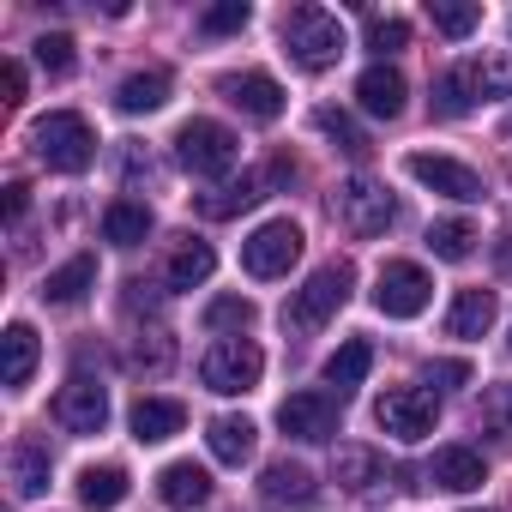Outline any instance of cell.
I'll return each instance as SVG.
<instances>
[{"label":"cell","mask_w":512,"mask_h":512,"mask_svg":"<svg viewBox=\"0 0 512 512\" xmlns=\"http://www.w3.org/2000/svg\"><path fill=\"white\" fill-rule=\"evenodd\" d=\"M350 290H356V266H350V260L320 266V272L284 302V326H290V332H320V326L350 302Z\"/></svg>","instance_id":"obj_1"},{"label":"cell","mask_w":512,"mask_h":512,"mask_svg":"<svg viewBox=\"0 0 512 512\" xmlns=\"http://www.w3.org/2000/svg\"><path fill=\"white\" fill-rule=\"evenodd\" d=\"M284 49H290V61L308 67V73L338 67V55H344V25H338V13H326V7H290V19H284Z\"/></svg>","instance_id":"obj_2"},{"label":"cell","mask_w":512,"mask_h":512,"mask_svg":"<svg viewBox=\"0 0 512 512\" xmlns=\"http://www.w3.org/2000/svg\"><path fill=\"white\" fill-rule=\"evenodd\" d=\"M31 145H37V157H43L49 169H61V175H79V169H91V157H97V133H91V121L73 115V109L43 115V121L31 127Z\"/></svg>","instance_id":"obj_3"},{"label":"cell","mask_w":512,"mask_h":512,"mask_svg":"<svg viewBox=\"0 0 512 512\" xmlns=\"http://www.w3.org/2000/svg\"><path fill=\"white\" fill-rule=\"evenodd\" d=\"M260 374H266V356H260V344H253V338H217V344L205 350V362H199V380H205L217 398L253 392V386H260Z\"/></svg>","instance_id":"obj_4"},{"label":"cell","mask_w":512,"mask_h":512,"mask_svg":"<svg viewBox=\"0 0 512 512\" xmlns=\"http://www.w3.org/2000/svg\"><path fill=\"white\" fill-rule=\"evenodd\" d=\"M175 163H181L187 175H229V169L241 163V139H235L223 121L193 115V121L175 133Z\"/></svg>","instance_id":"obj_5"},{"label":"cell","mask_w":512,"mask_h":512,"mask_svg":"<svg viewBox=\"0 0 512 512\" xmlns=\"http://www.w3.org/2000/svg\"><path fill=\"white\" fill-rule=\"evenodd\" d=\"M338 217H344L350 235L374 241V235H386V229L398 223V199H392L374 175H350V181L338 187Z\"/></svg>","instance_id":"obj_6"},{"label":"cell","mask_w":512,"mask_h":512,"mask_svg":"<svg viewBox=\"0 0 512 512\" xmlns=\"http://www.w3.org/2000/svg\"><path fill=\"white\" fill-rule=\"evenodd\" d=\"M296 260H302V229L290 217H272V223H260V229L241 241V266L253 278H284Z\"/></svg>","instance_id":"obj_7"},{"label":"cell","mask_w":512,"mask_h":512,"mask_svg":"<svg viewBox=\"0 0 512 512\" xmlns=\"http://www.w3.org/2000/svg\"><path fill=\"white\" fill-rule=\"evenodd\" d=\"M428 296H434V278L416 260H386L380 278H374V308L386 320H416L428 308Z\"/></svg>","instance_id":"obj_8"},{"label":"cell","mask_w":512,"mask_h":512,"mask_svg":"<svg viewBox=\"0 0 512 512\" xmlns=\"http://www.w3.org/2000/svg\"><path fill=\"white\" fill-rule=\"evenodd\" d=\"M374 422H380L392 440L416 446L422 434H434V422H440V404H434V392H428V386H392V392L374 404Z\"/></svg>","instance_id":"obj_9"},{"label":"cell","mask_w":512,"mask_h":512,"mask_svg":"<svg viewBox=\"0 0 512 512\" xmlns=\"http://www.w3.org/2000/svg\"><path fill=\"white\" fill-rule=\"evenodd\" d=\"M338 410H344L338 392H290V398L278 404V428H284L290 440H302V446H320V440L338 434Z\"/></svg>","instance_id":"obj_10"},{"label":"cell","mask_w":512,"mask_h":512,"mask_svg":"<svg viewBox=\"0 0 512 512\" xmlns=\"http://www.w3.org/2000/svg\"><path fill=\"white\" fill-rule=\"evenodd\" d=\"M55 422L73 428V434H103V422H109V392H103V380L73 374V380L55 392Z\"/></svg>","instance_id":"obj_11"},{"label":"cell","mask_w":512,"mask_h":512,"mask_svg":"<svg viewBox=\"0 0 512 512\" xmlns=\"http://www.w3.org/2000/svg\"><path fill=\"white\" fill-rule=\"evenodd\" d=\"M428 193H446V199H464V205H476L482 199V175L470 169V163H458V157H434V151H416L410 163H404Z\"/></svg>","instance_id":"obj_12"},{"label":"cell","mask_w":512,"mask_h":512,"mask_svg":"<svg viewBox=\"0 0 512 512\" xmlns=\"http://www.w3.org/2000/svg\"><path fill=\"white\" fill-rule=\"evenodd\" d=\"M217 91H223L247 121H278V115H284V85H278L272 73H229Z\"/></svg>","instance_id":"obj_13"},{"label":"cell","mask_w":512,"mask_h":512,"mask_svg":"<svg viewBox=\"0 0 512 512\" xmlns=\"http://www.w3.org/2000/svg\"><path fill=\"white\" fill-rule=\"evenodd\" d=\"M404 97H410V85H404V73H398L392 61H374V67L356 79V103H362L374 121H398V115H404Z\"/></svg>","instance_id":"obj_14"},{"label":"cell","mask_w":512,"mask_h":512,"mask_svg":"<svg viewBox=\"0 0 512 512\" xmlns=\"http://www.w3.org/2000/svg\"><path fill=\"white\" fill-rule=\"evenodd\" d=\"M211 272H217V253H211V241H199V235H181V241L169 247L163 284H169V290H199Z\"/></svg>","instance_id":"obj_15"},{"label":"cell","mask_w":512,"mask_h":512,"mask_svg":"<svg viewBox=\"0 0 512 512\" xmlns=\"http://www.w3.org/2000/svg\"><path fill=\"white\" fill-rule=\"evenodd\" d=\"M428 482L446 488V494H470V488H482V482H488L482 452H470V446H440L434 464H428Z\"/></svg>","instance_id":"obj_16"},{"label":"cell","mask_w":512,"mask_h":512,"mask_svg":"<svg viewBox=\"0 0 512 512\" xmlns=\"http://www.w3.org/2000/svg\"><path fill=\"white\" fill-rule=\"evenodd\" d=\"M91 290H97V253H73L61 272L43 278V302L49 308H79Z\"/></svg>","instance_id":"obj_17"},{"label":"cell","mask_w":512,"mask_h":512,"mask_svg":"<svg viewBox=\"0 0 512 512\" xmlns=\"http://www.w3.org/2000/svg\"><path fill=\"white\" fill-rule=\"evenodd\" d=\"M266 175H241V181H223V187H211V193H199V217H211V223H223V217H241V211H253L266 199Z\"/></svg>","instance_id":"obj_18"},{"label":"cell","mask_w":512,"mask_h":512,"mask_svg":"<svg viewBox=\"0 0 512 512\" xmlns=\"http://www.w3.org/2000/svg\"><path fill=\"white\" fill-rule=\"evenodd\" d=\"M260 494L272 500V506H314V470L308 464H290V458H278V464H266V476H260Z\"/></svg>","instance_id":"obj_19"},{"label":"cell","mask_w":512,"mask_h":512,"mask_svg":"<svg viewBox=\"0 0 512 512\" xmlns=\"http://www.w3.org/2000/svg\"><path fill=\"white\" fill-rule=\"evenodd\" d=\"M157 494H163V506H181V512H193V506H205V500H211V476H205L193 458H181V464H163V476H157Z\"/></svg>","instance_id":"obj_20"},{"label":"cell","mask_w":512,"mask_h":512,"mask_svg":"<svg viewBox=\"0 0 512 512\" xmlns=\"http://www.w3.org/2000/svg\"><path fill=\"white\" fill-rule=\"evenodd\" d=\"M127 422H133V440L157 446V440H169V434H181V428H187V410H181L175 398H139Z\"/></svg>","instance_id":"obj_21"},{"label":"cell","mask_w":512,"mask_h":512,"mask_svg":"<svg viewBox=\"0 0 512 512\" xmlns=\"http://www.w3.org/2000/svg\"><path fill=\"white\" fill-rule=\"evenodd\" d=\"M163 103H169V73H163V67L127 73L121 91H115V109H121V115H151V109H163Z\"/></svg>","instance_id":"obj_22"},{"label":"cell","mask_w":512,"mask_h":512,"mask_svg":"<svg viewBox=\"0 0 512 512\" xmlns=\"http://www.w3.org/2000/svg\"><path fill=\"white\" fill-rule=\"evenodd\" d=\"M494 290H458L452 314H446V338H482L494 326Z\"/></svg>","instance_id":"obj_23"},{"label":"cell","mask_w":512,"mask_h":512,"mask_svg":"<svg viewBox=\"0 0 512 512\" xmlns=\"http://www.w3.org/2000/svg\"><path fill=\"white\" fill-rule=\"evenodd\" d=\"M253 434H260V428H253L247 416H217V422L205 428L217 464H247V458H253Z\"/></svg>","instance_id":"obj_24"},{"label":"cell","mask_w":512,"mask_h":512,"mask_svg":"<svg viewBox=\"0 0 512 512\" xmlns=\"http://www.w3.org/2000/svg\"><path fill=\"white\" fill-rule=\"evenodd\" d=\"M127 488H133V482H127L121 464H91V470L79 476V500H85L91 512H115V506L127 500Z\"/></svg>","instance_id":"obj_25"},{"label":"cell","mask_w":512,"mask_h":512,"mask_svg":"<svg viewBox=\"0 0 512 512\" xmlns=\"http://www.w3.org/2000/svg\"><path fill=\"white\" fill-rule=\"evenodd\" d=\"M103 235H109L115 247H139V241L151 235V205H145V199H115V205L103 211Z\"/></svg>","instance_id":"obj_26"},{"label":"cell","mask_w":512,"mask_h":512,"mask_svg":"<svg viewBox=\"0 0 512 512\" xmlns=\"http://www.w3.org/2000/svg\"><path fill=\"white\" fill-rule=\"evenodd\" d=\"M368 368H374V344H368V338H350V344H338V350L326 356V380L338 386V398H344L350 386H362Z\"/></svg>","instance_id":"obj_27"},{"label":"cell","mask_w":512,"mask_h":512,"mask_svg":"<svg viewBox=\"0 0 512 512\" xmlns=\"http://www.w3.org/2000/svg\"><path fill=\"white\" fill-rule=\"evenodd\" d=\"M332 476H338L350 494H362V488L386 482V458H380V452H368V446H338V458H332Z\"/></svg>","instance_id":"obj_28"},{"label":"cell","mask_w":512,"mask_h":512,"mask_svg":"<svg viewBox=\"0 0 512 512\" xmlns=\"http://www.w3.org/2000/svg\"><path fill=\"white\" fill-rule=\"evenodd\" d=\"M458 73H464V85H470L476 103H488V97H512V55H482V61H464Z\"/></svg>","instance_id":"obj_29"},{"label":"cell","mask_w":512,"mask_h":512,"mask_svg":"<svg viewBox=\"0 0 512 512\" xmlns=\"http://www.w3.org/2000/svg\"><path fill=\"white\" fill-rule=\"evenodd\" d=\"M43 488H49V446L19 440V446H13V494H19V500H37Z\"/></svg>","instance_id":"obj_30"},{"label":"cell","mask_w":512,"mask_h":512,"mask_svg":"<svg viewBox=\"0 0 512 512\" xmlns=\"http://www.w3.org/2000/svg\"><path fill=\"white\" fill-rule=\"evenodd\" d=\"M428 247H434V260H470V247H476V229L464 223V217H440V223H428Z\"/></svg>","instance_id":"obj_31"},{"label":"cell","mask_w":512,"mask_h":512,"mask_svg":"<svg viewBox=\"0 0 512 512\" xmlns=\"http://www.w3.org/2000/svg\"><path fill=\"white\" fill-rule=\"evenodd\" d=\"M31 374H37V332L19 320V326H7V386L19 392V386H31Z\"/></svg>","instance_id":"obj_32"},{"label":"cell","mask_w":512,"mask_h":512,"mask_svg":"<svg viewBox=\"0 0 512 512\" xmlns=\"http://www.w3.org/2000/svg\"><path fill=\"white\" fill-rule=\"evenodd\" d=\"M428 19H434V31L440 37H470L476 25H482V7H476V0H428Z\"/></svg>","instance_id":"obj_33"},{"label":"cell","mask_w":512,"mask_h":512,"mask_svg":"<svg viewBox=\"0 0 512 512\" xmlns=\"http://www.w3.org/2000/svg\"><path fill=\"white\" fill-rule=\"evenodd\" d=\"M314 127H320V133H326L344 157H368V151H374V145H368V133H362L344 109H320V115H314Z\"/></svg>","instance_id":"obj_34"},{"label":"cell","mask_w":512,"mask_h":512,"mask_svg":"<svg viewBox=\"0 0 512 512\" xmlns=\"http://www.w3.org/2000/svg\"><path fill=\"white\" fill-rule=\"evenodd\" d=\"M127 362H133L139 374H169V362H175V338H169V332H139Z\"/></svg>","instance_id":"obj_35"},{"label":"cell","mask_w":512,"mask_h":512,"mask_svg":"<svg viewBox=\"0 0 512 512\" xmlns=\"http://www.w3.org/2000/svg\"><path fill=\"white\" fill-rule=\"evenodd\" d=\"M476 422H482V434L512 440V386H488L482 404H476Z\"/></svg>","instance_id":"obj_36"},{"label":"cell","mask_w":512,"mask_h":512,"mask_svg":"<svg viewBox=\"0 0 512 512\" xmlns=\"http://www.w3.org/2000/svg\"><path fill=\"white\" fill-rule=\"evenodd\" d=\"M434 109H440V115H470V109H476V97H470V85H464L458 67H446V73L434 79Z\"/></svg>","instance_id":"obj_37"},{"label":"cell","mask_w":512,"mask_h":512,"mask_svg":"<svg viewBox=\"0 0 512 512\" xmlns=\"http://www.w3.org/2000/svg\"><path fill=\"white\" fill-rule=\"evenodd\" d=\"M404 43H410V25H404L398 13H386V19L374 13V19H368V49H374L380 61H386V55H398Z\"/></svg>","instance_id":"obj_38"},{"label":"cell","mask_w":512,"mask_h":512,"mask_svg":"<svg viewBox=\"0 0 512 512\" xmlns=\"http://www.w3.org/2000/svg\"><path fill=\"white\" fill-rule=\"evenodd\" d=\"M73 61H79V55H73V37H67V31L37 37V67H43L49 79H67V73H73Z\"/></svg>","instance_id":"obj_39"},{"label":"cell","mask_w":512,"mask_h":512,"mask_svg":"<svg viewBox=\"0 0 512 512\" xmlns=\"http://www.w3.org/2000/svg\"><path fill=\"white\" fill-rule=\"evenodd\" d=\"M205 326H211V332H229V326L247 332V326H253V302H247V296H217V302L205 308Z\"/></svg>","instance_id":"obj_40"},{"label":"cell","mask_w":512,"mask_h":512,"mask_svg":"<svg viewBox=\"0 0 512 512\" xmlns=\"http://www.w3.org/2000/svg\"><path fill=\"white\" fill-rule=\"evenodd\" d=\"M247 19H253L247 0H223V7H211V13L199 19V31H205V37H229V31H241Z\"/></svg>","instance_id":"obj_41"},{"label":"cell","mask_w":512,"mask_h":512,"mask_svg":"<svg viewBox=\"0 0 512 512\" xmlns=\"http://www.w3.org/2000/svg\"><path fill=\"white\" fill-rule=\"evenodd\" d=\"M422 374H428V386H464L470 380V362H428Z\"/></svg>","instance_id":"obj_42"},{"label":"cell","mask_w":512,"mask_h":512,"mask_svg":"<svg viewBox=\"0 0 512 512\" xmlns=\"http://www.w3.org/2000/svg\"><path fill=\"white\" fill-rule=\"evenodd\" d=\"M25 205H31V187H25V181H7V223H19Z\"/></svg>","instance_id":"obj_43"},{"label":"cell","mask_w":512,"mask_h":512,"mask_svg":"<svg viewBox=\"0 0 512 512\" xmlns=\"http://www.w3.org/2000/svg\"><path fill=\"white\" fill-rule=\"evenodd\" d=\"M121 169H127V181H139V175H145V181H151V157H139V151H133V145H127V151H121Z\"/></svg>","instance_id":"obj_44"},{"label":"cell","mask_w":512,"mask_h":512,"mask_svg":"<svg viewBox=\"0 0 512 512\" xmlns=\"http://www.w3.org/2000/svg\"><path fill=\"white\" fill-rule=\"evenodd\" d=\"M7 103H25V67L7 61Z\"/></svg>","instance_id":"obj_45"},{"label":"cell","mask_w":512,"mask_h":512,"mask_svg":"<svg viewBox=\"0 0 512 512\" xmlns=\"http://www.w3.org/2000/svg\"><path fill=\"white\" fill-rule=\"evenodd\" d=\"M500 266H506V272H512V235H506V241H500Z\"/></svg>","instance_id":"obj_46"},{"label":"cell","mask_w":512,"mask_h":512,"mask_svg":"<svg viewBox=\"0 0 512 512\" xmlns=\"http://www.w3.org/2000/svg\"><path fill=\"white\" fill-rule=\"evenodd\" d=\"M470 512H482V506H470Z\"/></svg>","instance_id":"obj_47"}]
</instances>
